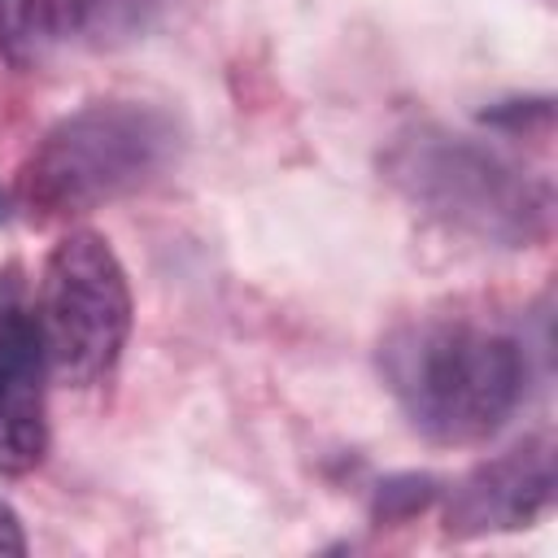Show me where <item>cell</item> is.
I'll return each instance as SVG.
<instances>
[{"instance_id": "9", "label": "cell", "mask_w": 558, "mask_h": 558, "mask_svg": "<svg viewBox=\"0 0 558 558\" xmlns=\"http://www.w3.org/2000/svg\"><path fill=\"white\" fill-rule=\"evenodd\" d=\"M0 554H13V558H22V554H26L22 519L13 514V506H9V501H0Z\"/></svg>"}, {"instance_id": "2", "label": "cell", "mask_w": 558, "mask_h": 558, "mask_svg": "<svg viewBox=\"0 0 558 558\" xmlns=\"http://www.w3.org/2000/svg\"><path fill=\"white\" fill-rule=\"evenodd\" d=\"M179 153L166 109L140 100H96L61 118L22 166L17 196L31 218H70L148 187Z\"/></svg>"}, {"instance_id": "8", "label": "cell", "mask_w": 558, "mask_h": 558, "mask_svg": "<svg viewBox=\"0 0 558 558\" xmlns=\"http://www.w3.org/2000/svg\"><path fill=\"white\" fill-rule=\"evenodd\" d=\"M35 0H0V48H9L13 57H22L35 39Z\"/></svg>"}, {"instance_id": "6", "label": "cell", "mask_w": 558, "mask_h": 558, "mask_svg": "<svg viewBox=\"0 0 558 558\" xmlns=\"http://www.w3.org/2000/svg\"><path fill=\"white\" fill-rule=\"evenodd\" d=\"M48 453V357L35 314L0 301V475H26Z\"/></svg>"}, {"instance_id": "3", "label": "cell", "mask_w": 558, "mask_h": 558, "mask_svg": "<svg viewBox=\"0 0 558 558\" xmlns=\"http://www.w3.org/2000/svg\"><path fill=\"white\" fill-rule=\"evenodd\" d=\"M388 170L423 214L475 240L519 248L545 231V183L466 135L418 131L392 148Z\"/></svg>"}, {"instance_id": "4", "label": "cell", "mask_w": 558, "mask_h": 558, "mask_svg": "<svg viewBox=\"0 0 558 558\" xmlns=\"http://www.w3.org/2000/svg\"><path fill=\"white\" fill-rule=\"evenodd\" d=\"M35 327L48 375L87 388L100 384L131 336V288L118 253L96 231H70L52 244L39 275Z\"/></svg>"}, {"instance_id": "1", "label": "cell", "mask_w": 558, "mask_h": 558, "mask_svg": "<svg viewBox=\"0 0 558 558\" xmlns=\"http://www.w3.org/2000/svg\"><path fill=\"white\" fill-rule=\"evenodd\" d=\"M379 371L410 427L436 445L488 440L523 397V349L462 318H418L379 349Z\"/></svg>"}, {"instance_id": "5", "label": "cell", "mask_w": 558, "mask_h": 558, "mask_svg": "<svg viewBox=\"0 0 558 558\" xmlns=\"http://www.w3.org/2000/svg\"><path fill=\"white\" fill-rule=\"evenodd\" d=\"M554 445L532 436L488 462H480L449 497V536H484L527 527L554 501Z\"/></svg>"}, {"instance_id": "7", "label": "cell", "mask_w": 558, "mask_h": 558, "mask_svg": "<svg viewBox=\"0 0 558 558\" xmlns=\"http://www.w3.org/2000/svg\"><path fill=\"white\" fill-rule=\"evenodd\" d=\"M179 0H48L52 26L87 48H122L148 35Z\"/></svg>"}, {"instance_id": "10", "label": "cell", "mask_w": 558, "mask_h": 558, "mask_svg": "<svg viewBox=\"0 0 558 558\" xmlns=\"http://www.w3.org/2000/svg\"><path fill=\"white\" fill-rule=\"evenodd\" d=\"M0 218H4V196H0Z\"/></svg>"}]
</instances>
